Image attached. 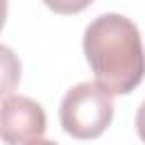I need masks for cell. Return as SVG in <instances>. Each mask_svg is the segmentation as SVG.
<instances>
[{"instance_id": "6da1fadb", "label": "cell", "mask_w": 145, "mask_h": 145, "mask_svg": "<svg viewBox=\"0 0 145 145\" xmlns=\"http://www.w3.org/2000/svg\"><path fill=\"white\" fill-rule=\"evenodd\" d=\"M84 54L111 95L131 93L145 77V50L138 27L122 14H102L84 32Z\"/></svg>"}, {"instance_id": "7a4b0ae2", "label": "cell", "mask_w": 145, "mask_h": 145, "mask_svg": "<svg viewBox=\"0 0 145 145\" xmlns=\"http://www.w3.org/2000/svg\"><path fill=\"white\" fill-rule=\"evenodd\" d=\"M59 120L72 138H97L113 120V95L97 82H82L63 95Z\"/></svg>"}, {"instance_id": "3957f363", "label": "cell", "mask_w": 145, "mask_h": 145, "mask_svg": "<svg viewBox=\"0 0 145 145\" xmlns=\"http://www.w3.org/2000/svg\"><path fill=\"white\" fill-rule=\"evenodd\" d=\"M45 131V113L39 102L25 95H5L2 100V140L7 145H27Z\"/></svg>"}, {"instance_id": "277c9868", "label": "cell", "mask_w": 145, "mask_h": 145, "mask_svg": "<svg viewBox=\"0 0 145 145\" xmlns=\"http://www.w3.org/2000/svg\"><path fill=\"white\" fill-rule=\"evenodd\" d=\"M93 0H43V5L57 14H79Z\"/></svg>"}, {"instance_id": "5b68a950", "label": "cell", "mask_w": 145, "mask_h": 145, "mask_svg": "<svg viewBox=\"0 0 145 145\" xmlns=\"http://www.w3.org/2000/svg\"><path fill=\"white\" fill-rule=\"evenodd\" d=\"M136 131H138L140 140L145 143V102L138 106V113H136Z\"/></svg>"}, {"instance_id": "8992f818", "label": "cell", "mask_w": 145, "mask_h": 145, "mask_svg": "<svg viewBox=\"0 0 145 145\" xmlns=\"http://www.w3.org/2000/svg\"><path fill=\"white\" fill-rule=\"evenodd\" d=\"M27 145H59V143H54V140H43V138H36V140H32V143H27Z\"/></svg>"}]
</instances>
